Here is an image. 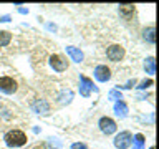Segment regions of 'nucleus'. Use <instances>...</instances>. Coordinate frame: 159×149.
<instances>
[{
    "label": "nucleus",
    "instance_id": "2eb2a0df",
    "mask_svg": "<svg viewBox=\"0 0 159 149\" xmlns=\"http://www.w3.org/2000/svg\"><path fill=\"white\" fill-rule=\"evenodd\" d=\"M12 42V33L7 30H0V47H7Z\"/></svg>",
    "mask_w": 159,
    "mask_h": 149
},
{
    "label": "nucleus",
    "instance_id": "9b49d317",
    "mask_svg": "<svg viewBox=\"0 0 159 149\" xmlns=\"http://www.w3.org/2000/svg\"><path fill=\"white\" fill-rule=\"evenodd\" d=\"M65 52H66V55H70V58H71L75 63L83 61V53H81V50H78L76 47H65Z\"/></svg>",
    "mask_w": 159,
    "mask_h": 149
},
{
    "label": "nucleus",
    "instance_id": "a211bd4d",
    "mask_svg": "<svg viewBox=\"0 0 159 149\" xmlns=\"http://www.w3.org/2000/svg\"><path fill=\"white\" fill-rule=\"evenodd\" d=\"M152 84H154V81H152V79L151 78H149V79H144V81H141V83H139V89H146V88H149V86H152Z\"/></svg>",
    "mask_w": 159,
    "mask_h": 149
},
{
    "label": "nucleus",
    "instance_id": "f257e3e1",
    "mask_svg": "<svg viewBox=\"0 0 159 149\" xmlns=\"http://www.w3.org/2000/svg\"><path fill=\"white\" fill-rule=\"evenodd\" d=\"M3 139H5V144H7L8 147H22L28 141L27 134L23 131H20V129H10V131L3 136Z\"/></svg>",
    "mask_w": 159,
    "mask_h": 149
},
{
    "label": "nucleus",
    "instance_id": "412c9836",
    "mask_svg": "<svg viewBox=\"0 0 159 149\" xmlns=\"http://www.w3.org/2000/svg\"><path fill=\"white\" fill-rule=\"evenodd\" d=\"M0 22L7 23V22H10V17H8V15H3V17H0Z\"/></svg>",
    "mask_w": 159,
    "mask_h": 149
},
{
    "label": "nucleus",
    "instance_id": "4468645a",
    "mask_svg": "<svg viewBox=\"0 0 159 149\" xmlns=\"http://www.w3.org/2000/svg\"><path fill=\"white\" fill-rule=\"evenodd\" d=\"M143 38L146 40L148 43L154 45V40H156V28L154 27H148L143 30Z\"/></svg>",
    "mask_w": 159,
    "mask_h": 149
},
{
    "label": "nucleus",
    "instance_id": "1a4fd4ad",
    "mask_svg": "<svg viewBox=\"0 0 159 149\" xmlns=\"http://www.w3.org/2000/svg\"><path fill=\"white\" fill-rule=\"evenodd\" d=\"M113 111H114V114H116V116H118L119 119H124V118H128L129 108H128V104L121 99V101H116V103H114Z\"/></svg>",
    "mask_w": 159,
    "mask_h": 149
},
{
    "label": "nucleus",
    "instance_id": "39448f33",
    "mask_svg": "<svg viewBox=\"0 0 159 149\" xmlns=\"http://www.w3.org/2000/svg\"><path fill=\"white\" fill-rule=\"evenodd\" d=\"M91 91H98V88L93 84V79H89V78L81 74V76H80V94L84 98H88Z\"/></svg>",
    "mask_w": 159,
    "mask_h": 149
},
{
    "label": "nucleus",
    "instance_id": "dca6fc26",
    "mask_svg": "<svg viewBox=\"0 0 159 149\" xmlns=\"http://www.w3.org/2000/svg\"><path fill=\"white\" fill-rule=\"evenodd\" d=\"M144 68H146V73H149L152 76L154 73H156V61H154L152 56H149L146 60V63H144Z\"/></svg>",
    "mask_w": 159,
    "mask_h": 149
},
{
    "label": "nucleus",
    "instance_id": "423d86ee",
    "mask_svg": "<svg viewBox=\"0 0 159 149\" xmlns=\"http://www.w3.org/2000/svg\"><path fill=\"white\" fill-rule=\"evenodd\" d=\"M50 66H52L55 71L61 73L65 70H68V60L63 58L61 55H52V56H50Z\"/></svg>",
    "mask_w": 159,
    "mask_h": 149
},
{
    "label": "nucleus",
    "instance_id": "f03ea898",
    "mask_svg": "<svg viewBox=\"0 0 159 149\" xmlns=\"http://www.w3.org/2000/svg\"><path fill=\"white\" fill-rule=\"evenodd\" d=\"M113 144L116 149H128L133 144V134L129 131H121L116 138H114Z\"/></svg>",
    "mask_w": 159,
    "mask_h": 149
},
{
    "label": "nucleus",
    "instance_id": "9d476101",
    "mask_svg": "<svg viewBox=\"0 0 159 149\" xmlns=\"http://www.w3.org/2000/svg\"><path fill=\"white\" fill-rule=\"evenodd\" d=\"M32 109L37 114H48L50 113V104L45 101V99H37V101H33L32 103Z\"/></svg>",
    "mask_w": 159,
    "mask_h": 149
},
{
    "label": "nucleus",
    "instance_id": "4be33fe9",
    "mask_svg": "<svg viewBox=\"0 0 159 149\" xmlns=\"http://www.w3.org/2000/svg\"><path fill=\"white\" fill-rule=\"evenodd\" d=\"M18 12H20V13H28V10H27V8H18Z\"/></svg>",
    "mask_w": 159,
    "mask_h": 149
},
{
    "label": "nucleus",
    "instance_id": "ddd939ff",
    "mask_svg": "<svg viewBox=\"0 0 159 149\" xmlns=\"http://www.w3.org/2000/svg\"><path fill=\"white\" fill-rule=\"evenodd\" d=\"M57 99H58L60 104H68V103H71V99H73V91H71V89H63V91L58 94Z\"/></svg>",
    "mask_w": 159,
    "mask_h": 149
},
{
    "label": "nucleus",
    "instance_id": "0eeeda50",
    "mask_svg": "<svg viewBox=\"0 0 159 149\" xmlns=\"http://www.w3.org/2000/svg\"><path fill=\"white\" fill-rule=\"evenodd\" d=\"M93 73H94V78H96L99 83H106L111 79V70H109L106 65H98Z\"/></svg>",
    "mask_w": 159,
    "mask_h": 149
},
{
    "label": "nucleus",
    "instance_id": "7ed1b4c3",
    "mask_svg": "<svg viewBox=\"0 0 159 149\" xmlns=\"http://www.w3.org/2000/svg\"><path fill=\"white\" fill-rule=\"evenodd\" d=\"M98 126L99 129H101V133L103 134H106V136H109V134H114L116 133V121L111 118H108V116H103V118H99V121H98Z\"/></svg>",
    "mask_w": 159,
    "mask_h": 149
},
{
    "label": "nucleus",
    "instance_id": "20e7f679",
    "mask_svg": "<svg viewBox=\"0 0 159 149\" xmlns=\"http://www.w3.org/2000/svg\"><path fill=\"white\" fill-rule=\"evenodd\" d=\"M18 84L17 81L12 78V76H2L0 78V91L5 93V94H13L17 91Z\"/></svg>",
    "mask_w": 159,
    "mask_h": 149
},
{
    "label": "nucleus",
    "instance_id": "aec40b11",
    "mask_svg": "<svg viewBox=\"0 0 159 149\" xmlns=\"http://www.w3.org/2000/svg\"><path fill=\"white\" fill-rule=\"evenodd\" d=\"M70 149H88V146L84 142H73Z\"/></svg>",
    "mask_w": 159,
    "mask_h": 149
},
{
    "label": "nucleus",
    "instance_id": "6ab92c4d",
    "mask_svg": "<svg viewBox=\"0 0 159 149\" xmlns=\"http://www.w3.org/2000/svg\"><path fill=\"white\" fill-rule=\"evenodd\" d=\"M134 84H136V79L133 78V79H129V81H128L126 84H124V86H118L116 89H119V88H123V89H131V88L134 86Z\"/></svg>",
    "mask_w": 159,
    "mask_h": 149
},
{
    "label": "nucleus",
    "instance_id": "6e6552de",
    "mask_svg": "<svg viewBox=\"0 0 159 149\" xmlns=\"http://www.w3.org/2000/svg\"><path fill=\"white\" fill-rule=\"evenodd\" d=\"M106 56L111 60V61H119V60H123V56H124V48L121 45H111V47H108V50H106Z\"/></svg>",
    "mask_w": 159,
    "mask_h": 149
},
{
    "label": "nucleus",
    "instance_id": "f8f14e48",
    "mask_svg": "<svg viewBox=\"0 0 159 149\" xmlns=\"http://www.w3.org/2000/svg\"><path fill=\"white\" fill-rule=\"evenodd\" d=\"M134 13V5L133 3H124V5H119V15L124 18V20H129Z\"/></svg>",
    "mask_w": 159,
    "mask_h": 149
},
{
    "label": "nucleus",
    "instance_id": "f3484780",
    "mask_svg": "<svg viewBox=\"0 0 159 149\" xmlns=\"http://www.w3.org/2000/svg\"><path fill=\"white\" fill-rule=\"evenodd\" d=\"M108 98L113 99V101L116 103V101H121V99H123V94H121V91H119V89L114 88V89H111V91L108 93Z\"/></svg>",
    "mask_w": 159,
    "mask_h": 149
}]
</instances>
